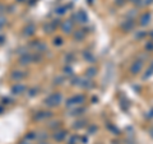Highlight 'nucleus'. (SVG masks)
Wrapping results in <instances>:
<instances>
[{
    "label": "nucleus",
    "mask_w": 153,
    "mask_h": 144,
    "mask_svg": "<svg viewBox=\"0 0 153 144\" xmlns=\"http://www.w3.org/2000/svg\"><path fill=\"white\" fill-rule=\"evenodd\" d=\"M147 117H149V119H152L153 117V110L149 111V114H147Z\"/></svg>",
    "instance_id": "nucleus-41"
},
{
    "label": "nucleus",
    "mask_w": 153,
    "mask_h": 144,
    "mask_svg": "<svg viewBox=\"0 0 153 144\" xmlns=\"http://www.w3.org/2000/svg\"><path fill=\"white\" fill-rule=\"evenodd\" d=\"M27 91H28L27 85L23 84V83H15V84L12 85V88H10V92H12L13 96H21V94L26 93Z\"/></svg>",
    "instance_id": "nucleus-5"
},
{
    "label": "nucleus",
    "mask_w": 153,
    "mask_h": 144,
    "mask_svg": "<svg viewBox=\"0 0 153 144\" xmlns=\"http://www.w3.org/2000/svg\"><path fill=\"white\" fill-rule=\"evenodd\" d=\"M32 47L34 49V51H37V52H40V54H43L45 51L47 50V46H46V43H43L42 41H36V42H32Z\"/></svg>",
    "instance_id": "nucleus-11"
},
{
    "label": "nucleus",
    "mask_w": 153,
    "mask_h": 144,
    "mask_svg": "<svg viewBox=\"0 0 153 144\" xmlns=\"http://www.w3.org/2000/svg\"><path fill=\"white\" fill-rule=\"evenodd\" d=\"M34 33H36V25H34L33 23H28L23 30V36L24 37H31V36H33Z\"/></svg>",
    "instance_id": "nucleus-12"
},
{
    "label": "nucleus",
    "mask_w": 153,
    "mask_h": 144,
    "mask_svg": "<svg viewBox=\"0 0 153 144\" xmlns=\"http://www.w3.org/2000/svg\"><path fill=\"white\" fill-rule=\"evenodd\" d=\"M10 78L15 82H21L26 78V72H23V70H13L10 73Z\"/></svg>",
    "instance_id": "nucleus-10"
},
{
    "label": "nucleus",
    "mask_w": 153,
    "mask_h": 144,
    "mask_svg": "<svg viewBox=\"0 0 153 144\" xmlns=\"http://www.w3.org/2000/svg\"><path fill=\"white\" fill-rule=\"evenodd\" d=\"M63 100H64V97L60 92H54V93L49 94L43 100V105L47 107H50V108H54V107L59 106V105L63 102Z\"/></svg>",
    "instance_id": "nucleus-1"
},
{
    "label": "nucleus",
    "mask_w": 153,
    "mask_h": 144,
    "mask_svg": "<svg viewBox=\"0 0 153 144\" xmlns=\"http://www.w3.org/2000/svg\"><path fill=\"white\" fill-rule=\"evenodd\" d=\"M93 83H92V81H89L88 78H81V81H79V84L78 87L81 88H84V89H91L92 87H93Z\"/></svg>",
    "instance_id": "nucleus-14"
},
{
    "label": "nucleus",
    "mask_w": 153,
    "mask_h": 144,
    "mask_svg": "<svg viewBox=\"0 0 153 144\" xmlns=\"http://www.w3.org/2000/svg\"><path fill=\"white\" fill-rule=\"evenodd\" d=\"M54 81H55V82H54L55 84H63V83H64V82H63L64 78H63V76H57V78H55Z\"/></svg>",
    "instance_id": "nucleus-35"
},
{
    "label": "nucleus",
    "mask_w": 153,
    "mask_h": 144,
    "mask_svg": "<svg viewBox=\"0 0 153 144\" xmlns=\"http://www.w3.org/2000/svg\"><path fill=\"white\" fill-rule=\"evenodd\" d=\"M19 144H31V143H30V142H28V140H26V139H24V140H23V142H21V143H19Z\"/></svg>",
    "instance_id": "nucleus-43"
},
{
    "label": "nucleus",
    "mask_w": 153,
    "mask_h": 144,
    "mask_svg": "<svg viewBox=\"0 0 153 144\" xmlns=\"http://www.w3.org/2000/svg\"><path fill=\"white\" fill-rule=\"evenodd\" d=\"M64 60H65L66 64H70L73 60H74V54H73V52H68L65 55V57H64Z\"/></svg>",
    "instance_id": "nucleus-28"
},
{
    "label": "nucleus",
    "mask_w": 153,
    "mask_h": 144,
    "mask_svg": "<svg viewBox=\"0 0 153 144\" xmlns=\"http://www.w3.org/2000/svg\"><path fill=\"white\" fill-rule=\"evenodd\" d=\"M145 51H147V52H152V51H153V41L151 40V41H148V42H147L145 43Z\"/></svg>",
    "instance_id": "nucleus-30"
},
{
    "label": "nucleus",
    "mask_w": 153,
    "mask_h": 144,
    "mask_svg": "<svg viewBox=\"0 0 153 144\" xmlns=\"http://www.w3.org/2000/svg\"><path fill=\"white\" fill-rule=\"evenodd\" d=\"M73 37H74L75 41H83L85 37V31L84 30H76L74 32V34H73Z\"/></svg>",
    "instance_id": "nucleus-17"
},
{
    "label": "nucleus",
    "mask_w": 153,
    "mask_h": 144,
    "mask_svg": "<svg viewBox=\"0 0 153 144\" xmlns=\"http://www.w3.org/2000/svg\"><path fill=\"white\" fill-rule=\"evenodd\" d=\"M151 19H152V14L149 12H145V13H143L142 15H140V18H139V24L140 25H148L149 23H151Z\"/></svg>",
    "instance_id": "nucleus-13"
},
{
    "label": "nucleus",
    "mask_w": 153,
    "mask_h": 144,
    "mask_svg": "<svg viewBox=\"0 0 153 144\" xmlns=\"http://www.w3.org/2000/svg\"><path fill=\"white\" fill-rule=\"evenodd\" d=\"M5 24H6V18L4 15H0V30H3L5 27Z\"/></svg>",
    "instance_id": "nucleus-32"
},
{
    "label": "nucleus",
    "mask_w": 153,
    "mask_h": 144,
    "mask_svg": "<svg viewBox=\"0 0 153 144\" xmlns=\"http://www.w3.org/2000/svg\"><path fill=\"white\" fill-rule=\"evenodd\" d=\"M3 112H4V107H3V106H0V115H1Z\"/></svg>",
    "instance_id": "nucleus-44"
},
{
    "label": "nucleus",
    "mask_w": 153,
    "mask_h": 144,
    "mask_svg": "<svg viewBox=\"0 0 153 144\" xmlns=\"http://www.w3.org/2000/svg\"><path fill=\"white\" fill-rule=\"evenodd\" d=\"M66 136H68V132L64 129H56L55 132H54V135H52V139L55 140L56 143H61L64 140L66 139Z\"/></svg>",
    "instance_id": "nucleus-8"
},
{
    "label": "nucleus",
    "mask_w": 153,
    "mask_h": 144,
    "mask_svg": "<svg viewBox=\"0 0 153 144\" xmlns=\"http://www.w3.org/2000/svg\"><path fill=\"white\" fill-rule=\"evenodd\" d=\"M52 117V112L50 110H40L33 115L34 121H46Z\"/></svg>",
    "instance_id": "nucleus-4"
},
{
    "label": "nucleus",
    "mask_w": 153,
    "mask_h": 144,
    "mask_svg": "<svg viewBox=\"0 0 153 144\" xmlns=\"http://www.w3.org/2000/svg\"><path fill=\"white\" fill-rule=\"evenodd\" d=\"M143 68H144V61L142 59H136L135 61H133V64L130 65V74L132 75H138L139 73H142Z\"/></svg>",
    "instance_id": "nucleus-3"
},
{
    "label": "nucleus",
    "mask_w": 153,
    "mask_h": 144,
    "mask_svg": "<svg viewBox=\"0 0 153 144\" xmlns=\"http://www.w3.org/2000/svg\"><path fill=\"white\" fill-rule=\"evenodd\" d=\"M148 36L151 37V40L153 41V31H151V32H149V33H148Z\"/></svg>",
    "instance_id": "nucleus-42"
},
{
    "label": "nucleus",
    "mask_w": 153,
    "mask_h": 144,
    "mask_svg": "<svg viewBox=\"0 0 153 144\" xmlns=\"http://www.w3.org/2000/svg\"><path fill=\"white\" fill-rule=\"evenodd\" d=\"M85 111H87V110H85V107L83 106V105H82V106H76L69 112V116H81V115H83Z\"/></svg>",
    "instance_id": "nucleus-15"
},
{
    "label": "nucleus",
    "mask_w": 153,
    "mask_h": 144,
    "mask_svg": "<svg viewBox=\"0 0 153 144\" xmlns=\"http://www.w3.org/2000/svg\"><path fill=\"white\" fill-rule=\"evenodd\" d=\"M55 30H56V27L52 24V22H51V21H50V22H47V23L43 25V31H45V32H47V33H52V32L55 31Z\"/></svg>",
    "instance_id": "nucleus-22"
},
{
    "label": "nucleus",
    "mask_w": 153,
    "mask_h": 144,
    "mask_svg": "<svg viewBox=\"0 0 153 144\" xmlns=\"http://www.w3.org/2000/svg\"><path fill=\"white\" fill-rule=\"evenodd\" d=\"M81 142H82L83 144H87V143H88V138H87V136H82V138H81Z\"/></svg>",
    "instance_id": "nucleus-39"
},
{
    "label": "nucleus",
    "mask_w": 153,
    "mask_h": 144,
    "mask_svg": "<svg viewBox=\"0 0 153 144\" xmlns=\"http://www.w3.org/2000/svg\"><path fill=\"white\" fill-rule=\"evenodd\" d=\"M73 72H74V70H73V68L69 65V64H66V65L63 68V75L72 76V75H73Z\"/></svg>",
    "instance_id": "nucleus-23"
},
{
    "label": "nucleus",
    "mask_w": 153,
    "mask_h": 144,
    "mask_svg": "<svg viewBox=\"0 0 153 144\" xmlns=\"http://www.w3.org/2000/svg\"><path fill=\"white\" fill-rule=\"evenodd\" d=\"M37 91H38V88H31V89H28V92H27V94L30 96V97H33V96H36L37 94Z\"/></svg>",
    "instance_id": "nucleus-31"
},
{
    "label": "nucleus",
    "mask_w": 153,
    "mask_h": 144,
    "mask_svg": "<svg viewBox=\"0 0 153 144\" xmlns=\"http://www.w3.org/2000/svg\"><path fill=\"white\" fill-rule=\"evenodd\" d=\"M83 59H84L87 63H89V64H92V63L96 61L94 54L92 52V51H89V50H85L84 52H83Z\"/></svg>",
    "instance_id": "nucleus-16"
},
{
    "label": "nucleus",
    "mask_w": 153,
    "mask_h": 144,
    "mask_svg": "<svg viewBox=\"0 0 153 144\" xmlns=\"http://www.w3.org/2000/svg\"><path fill=\"white\" fill-rule=\"evenodd\" d=\"M54 46H56V47H60V46H63L64 45V40H63V37H55L54 38Z\"/></svg>",
    "instance_id": "nucleus-26"
},
{
    "label": "nucleus",
    "mask_w": 153,
    "mask_h": 144,
    "mask_svg": "<svg viewBox=\"0 0 153 144\" xmlns=\"http://www.w3.org/2000/svg\"><path fill=\"white\" fill-rule=\"evenodd\" d=\"M24 139L28 140V142H33V140L38 139V134H37L36 132H28L27 134H26Z\"/></svg>",
    "instance_id": "nucleus-21"
},
{
    "label": "nucleus",
    "mask_w": 153,
    "mask_h": 144,
    "mask_svg": "<svg viewBox=\"0 0 153 144\" xmlns=\"http://www.w3.org/2000/svg\"><path fill=\"white\" fill-rule=\"evenodd\" d=\"M153 4V0H144V5H151Z\"/></svg>",
    "instance_id": "nucleus-40"
},
{
    "label": "nucleus",
    "mask_w": 153,
    "mask_h": 144,
    "mask_svg": "<svg viewBox=\"0 0 153 144\" xmlns=\"http://www.w3.org/2000/svg\"><path fill=\"white\" fill-rule=\"evenodd\" d=\"M96 132H97V126H96V125H91L88 127V133L89 134H94Z\"/></svg>",
    "instance_id": "nucleus-34"
},
{
    "label": "nucleus",
    "mask_w": 153,
    "mask_h": 144,
    "mask_svg": "<svg viewBox=\"0 0 153 144\" xmlns=\"http://www.w3.org/2000/svg\"><path fill=\"white\" fill-rule=\"evenodd\" d=\"M96 74H97V69L96 68H89V69H87V73H85L87 78H93Z\"/></svg>",
    "instance_id": "nucleus-25"
},
{
    "label": "nucleus",
    "mask_w": 153,
    "mask_h": 144,
    "mask_svg": "<svg viewBox=\"0 0 153 144\" xmlns=\"http://www.w3.org/2000/svg\"><path fill=\"white\" fill-rule=\"evenodd\" d=\"M152 75H153V61H152L151 64H149V66H148V68H147L145 73H144V74H143V76H142V78H143V81H147V79H149Z\"/></svg>",
    "instance_id": "nucleus-18"
},
{
    "label": "nucleus",
    "mask_w": 153,
    "mask_h": 144,
    "mask_svg": "<svg viewBox=\"0 0 153 144\" xmlns=\"http://www.w3.org/2000/svg\"><path fill=\"white\" fill-rule=\"evenodd\" d=\"M74 18H75V22L76 23H79V24H85V23H88V14H87V12H84L83 9H79L78 12L74 14Z\"/></svg>",
    "instance_id": "nucleus-7"
},
{
    "label": "nucleus",
    "mask_w": 153,
    "mask_h": 144,
    "mask_svg": "<svg viewBox=\"0 0 153 144\" xmlns=\"http://www.w3.org/2000/svg\"><path fill=\"white\" fill-rule=\"evenodd\" d=\"M79 81H81V78H79V76H74V78L72 79V82H70V84L74 85V87H75V85H78V84H79Z\"/></svg>",
    "instance_id": "nucleus-33"
},
{
    "label": "nucleus",
    "mask_w": 153,
    "mask_h": 144,
    "mask_svg": "<svg viewBox=\"0 0 153 144\" xmlns=\"http://www.w3.org/2000/svg\"><path fill=\"white\" fill-rule=\"evenodd\" d=\"M84 102H85V96L78 93V94H73L69 98H66L65 106L72 108V107H76V106H82Z\"/></svg>",
    "instance_id": "nucleus-2"
},
{
    "label": "nucleus",
    "mask_w": 153,
    "mask_h": 144,
    "mask_svg": "<svg viewBox=\"0 0 153 144\" xmlns=\"http://www.w3.org/2000/svg\"><path fill=\"white\" fill-rule=\"evenodd\" d=\"M60 30H61L63 33L70 34L73 31H74V22H73L72 19H66V21L61 22V24H60Z\"/></svg>",
    "instance_id": "nucleus-6"
},
{
    "label": "nucleus",
    "mask_w": 153,
    "mask_h": 144,
    "mask_svg": "<svg viewBox=\"0 0 153 144\" xmlns=\"http://www.w3.org/2000/svg\"><path fill=\"white\" fill-rule=\"evenodd\" d=\"M4 42H5V36H4V34L0 33V45H3Z\"/></svg>",
    "instance_id": "nucleus-38"
},
{
    "label": "nucleus",
    "mask_w": 153,
    "mask_h": 144,
    "mask_svg": "<svg viewBox=\"0 0 153 144\" xmlns=\"http://www.w3.org/2000/svg\"><path fill=\"white\" fill-rule=\"evenodd\" d=\"M38 144H50V143H47V142H45V140H43V142H40Z\"/></svg>",
    "instance_id": "nucleus-45"
},
{
    "label": "nucleus",
    "mask_w": 153,
    "mask_h": 144,
    "mask_svg": "<svg viewBox=\"0 0 153 144\" xmlns=\"http://www.w3.org/2000/svg\"><path fill=\"white\" fill-rule=\"evenodd\" d=\"M147 34H148V32H147V31H138L135 33V38H136V40H143Z\"/></svg>",
    "instance_id": "nucleus-27"
},
{
    "label": "nucleus",
    "mask_w": 153,
    "mask_h": 144,
    "mask_svg": "<svg viewBox=\"0 0 153 144\" xmlns=\"http://www.w3.org/2000/svg\"><path fill=\"white\" fill-rule=\"evenodd\" d=\"M18 1H19V3H22V1H24V0H18Z\"/></svg>",
    "instance_id": "nucleus-46"
},
{
    "label": "nucleus",
    "mask_w": 153,
    "mask_h": 144,
    "mask_svg": "<svg viewBox=\"0 0 153 144\" xmlns=\"http://www.w3.org/2000/svg\"><path fill=\"white\" fill-rule=\"evenodd\" d=\"M120 27H121V31H124V32H130V31L134 30V27H135V21H134V19L128 18L126 21H124L123 23H121Z\"/></svg>",
    "instance_id": "nucleus-9"
},
{
    "label": "nucleus",
    "mask_w": 153,
    "mask_h": 144,
    "mask_svg": "<svg viewBox=\"0 0 153 144\" xmlns=\"http://www.w3.org/2000/svg\"><path fill=\"white\" fill-rule=\"evenodd\" d=\"M84 126H87V121L85 120H76L75 123L73 124V129H75V130L83 129Z\"/></svg>",
    "instance_id": "nucleus-19"
},
{
    "label": "nucleus",
    "mask_w": 153,
    "mask_h": 144,
    "mask_svg": "<svg viewBox=\"0 0 153 144\" xmlns=\"http://www.w3.org/2000/svg\"><path fill=\"white\" fill-rule=\"evenodd\" d=\"M79 142V136L78 135H70L68 138V142H66V144H78Z\"/></svg>",
    "instance_id": "nucleus-24"
},
{
    "label": "nucleus",
    "mask_w": 153,
    "mask_h": 144,
    "mask_svg": "<svg viewBox=\"0 0 153 144\" xmlns=\"http://www.w3.org/2000/svg\"><path fill=\"white\" fill-rule=\"evenodd\" d=\"M128 1L133 3V4H135V5H144V3H143L142 0H128Z\"/></svg>",
    "instance_id": "nucleus-36"
},
{
    "label": "nucleus",
    "mask_w": 153,
    "mask_h": 144,
    "mask_svg": "<svg viewBox=\"0 0 153 144\" xmlns=\"http://www.w3.org/2000/svg\"><path fill=\"white\" fill-rule=\"evenodd\" d=\"M3 103H5V105H10V103H12V100H9L8 97H5V98H3Z\"/></svg>",
    "instance_id": "nucleus-37"
},
{
    "label": "nucleus",
    "mask_w": 153,
    "mask_h": 144,
    "mask_svg": "<svg viewBox=\"0 0 153 144\" xmlns=\"http://www.w3.org/2000/svg\"><path fill=\"white\" fill-rule=\"evenodd\" d=\"M108 129H110V132L112 133L114 135H119V134H120V130H119V127H116L115 125H111V124H110V125H108Z\"/></svg>",
    "instance_id": "nucleus-29"
},
{
    "label": "nucleus",
    "mask_w": 153,
    "mask_h": 144,
    "mask_svg": "<svg viewBox=\"0 0 153 144\" xmlns=\"http://www.w3.org/2000/svg\"><path fill=\"white\" fill-rule=\"evenodd\" d=\"M66 12H68V6H66V5H60V6H57V8L55 9V14L59 15V17L66 14Z\"/></svg>",
    "instance_id": "nucleus-20"
}]
</instances>
